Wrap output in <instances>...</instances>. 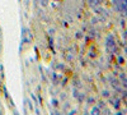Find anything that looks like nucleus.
<instances>
[{
  "label": "nucleus",
  "instance_id": "1",
  "mask_svg": "<svg viewBox=\"0 0 127 115\" xmlns=\"http://www.w3.org/2000/svg\"><path fill=\"white\" fill-rule=\"evenodd\" d=\"M33 40V35L31 33V31L26 27L22 28V41H23V44H29L31 41Z\"/></svg>",
  "mask_w": 127,
  "mask_h": 115
},
{
  "label": "nucleus",
  "instance_id": "2",
  "mask_svg": "<svg viewBox=\"0 0 127 115\" xmlns=\"http://www.w3.org/2000/svg\"><path fill=\"white\" fill-rule=\"evenodd\" d=\"M74 37H75V40H78V41H84V37H85V33H84L81 29H79V31H76V32H75Z\"/></svg>",
  "mask_w": 127,
  "mask_h": 115
},
{
  "label": "nucleus",
  "instance_id": "3",
  "mask_svg": "<svg viewBox=\"0 0 127 115\" xmlns=\"http://www.w3.org/2000/svg\"><path fill=\"white\" fill-rule=\"evenodd\" d=\"M50 104H51V106L55 108V109H59V108H60V101H59L57 99H51Z\"/></svg>",
  "mask_w": 127,
  "mask_h": 115
},
{
  "label": "nucleus",
  "instance_id": "4",
  "mask_svg": "<svg viewBox=\"0 0 127 115\" xmlns=\"http://www.w3.org/2000/svg\"><path fill=\"white\" fill-rule=\"evenodd\" d=\"M69 109H70V102L66 101L65 104H64V106H62V111H69Z\"/></svg>",
  "mask_w": 127,
  "mask_h": 115
},
{
  "label": "nucleus",
  "instance_id": "5",
  "mask_svg": "<svg viewBox=\"0 0 127 115\" xmlns=\"http://www.w3.org/2000/svg\"><path fill=\"white\" fill-rule=\"evenodd\" d=\"M50 114H52V115H60L61 114V111L59 110V109H51V111H50Z\"/></svg>",
  "mask_w": 127,
  "mask_h": 115
},
{
  "label": "nucleus",
  "instance_id": "6",
  "mask_svg": "<svg viewBox=\"0 0 127 115\" xmlns=\"http://www.w3.org/2000/svg\"><path fill=\"white\" fill-rule=\"evenodd\" d=\"M39 4L42 6H47L48 5V0H39Z\"/></svg>",
  "mask_w": 127,
  "mask_h": 115
},
{
  "label": "nucleus",
  "instance_id": "7",
  "mask_svg": "<svg viewBox=\"0 0 127 115\" xmlns=\"http://www.w3.org/2000/svg\"><path fill=\"white\" fill-rule=\"evenodd\" d=\"M56 68H57L59 70H65V64H61V63H59Z\"/></svg>",
  "mask_w": 127,
  "mask_h": 115
},
{
  "label": "nucleus",
  "instance_id": "8",
  "mask_svg": "<svg viewBox=\"0 0 127 115\" xmlns=\"http://www.w3.org/2000/svg\"><path fill=\"white\" fill-rule=\"evenodd\" d=\"M48 44H50V46L52 47V50H54V38L48 37Z\"/></svg>",
  "mask_w": 127,
  "mask_h": 115
},
{
  "label": "nucleus",
  "instance_id": "9",
  "mask_svg": "<svg viewBox=\"0 0 127 115\" xmlns=\"http://www.w3.org/2000/svg\"><path fill=\"white\" fill-rule=\"evenodd\" d=\"M26 102L28 104V108H29V110H31V111H33V105H32V102H31L29 100H27Z\"/></svg>",
  "mask_w": 127,
  "mask_h": 115
},
{
  "label": "nucleus",
  "instance_id": "10",
  "mask_svg": "<svg viewBox=\"0 0 127 115\" xmlns=\"http://www.w3.org/2000/svg\"><path fill=\"white\" fill-rule=\"evenodd\" d=\"M55 32H56L55 28H50V29H48V35H50V36H54V35H55Z\"/></svg>",
  "mask_w": 127,
  "mask_h": 115
},
{
  "label": "nucleus",
  "instance_id": "11",
  "mask_svg": "<svg viewBox=\"0 0 127 115\" xmlns=\"http://www.w3.org/2000/svg\"><path fill=\"white\" fill-rule=\"evenodd\" d=\"M60 97H61V100H67V95L65 92H62L61 95H60Z\"/></svg>",
  "mask_w": 127,
  "mask_h": 115
},
{
  "label": "nucleus",
  "instance_id": "12",
  "mask_svg": "<svg viewBox=\"0 0 127 115\" xmlns=\"http://www.w3.org/2000/svg\"><path fill=\"white\" fill-rule=\"evenodd\" d=\"M67 113H69L70 115H74V114H76V113H78V110H76V109H71V110H69Z\"/></svg>",
  "mask_w": 127,
  "mask_h": 115
},
{
  "label": "nucleus",
  "instance_id": "13",
  "mask_svg": "<svg viewBox=\"0 0 127 115\" xmlns=\"http://www.w3.org/2000/svg\"><path fill=\"white\" fill-rule=\"evenodd\" d=\"M31 97H32V99H33V100H34V102L37 104V97H36V96L33 95V93H32V95H31Z\"/></svg>",
  "mask_w": 127,
  "mask_h": 115
},
{
  "label": "nucleus",
  "instance_id": "14",
  "mask_svg": "<svg viewBox=\"0 0 127 115\" xmlns=\"http://www.w3.org/2000/svg\"><path fill=\"white\" fill-rule=\"evenodd\" d=\"M61 26H64V27H67L69 24H67V23H65V20H62V22H61Z\"/></svg>",
  "mask_w": 127,
  "mask_h": 115
},
{
  "label": "nucleus",
  "instance_id": "15",
  "mask_svg": "<svg viewBox=\"0 0 127 115\" xmlns=\"http://www.w3.org/2000/svg\"><path fill=\"white\" fill-rule=\"evenodd\" d=\"M0 114H3V110H0Z\"/></svg>",
  "mask_w": 127,
  "mask_h": 115
},
{
  "label": "nucleus",
  "instance_id": "16",
  "mask_svg": "<svg viewBox=\"0 0 127 115\" xmlns=\"http://www.w3.org/2000/svg\"><path fill=\"white\" fill-rule=\"evenodd\" d=\"M0 76H1V74H0Z\"/></svg>",
  "mask_w": 127,
  "mask_h": 115
}]
</instances>
